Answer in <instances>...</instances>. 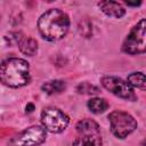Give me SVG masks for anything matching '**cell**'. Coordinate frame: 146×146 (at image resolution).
<instances>
[{
    "label": "cell",
    "mask_w": 146,
    "mask_h": 146,
    "mask_svg": "<svg viewBox=\"0 0 146 146\" xmlns=\"http://www.w3.org/2000/svg\"><path fill=\"white\" fill-rule=\"evenodd\" d=\"M70 27V18L60 9L51 8L43 13L38 21V29L42 38L48 41L63 39Z\"/></svg>",
    "instance_id": "6da1fadb"
},
{
    "label": "cell",
    "mask_w": 146,
    "mask_h": 146,
    "mask_svg": "<svg viewBox=\"0 0 146 146\" xmlns=\"http://www.w3.org/2000/svg\"><path fill=\"white\" fill-rule=\"evenodd\" d=\"M0 78L3 84L11 88H19L30 82V65L22 58H8L2 62Z\"/></svg>",
    "instance_id": "7a4b0ae2"
},
{
    "label": "cell",
    "mask_w": 146,
    "mask_h": 146,
    "mask_svg": "<svg viewBox=\"0 0 146 146\" xmlns=\"http://www.w3.org/2000/svg\"><path fill=\"white\" fill-rule=\"evenodd\" d=\"M76 137L73 146H102L99 125L91 119H83L75 125Z\"/></svg>",
    "instance_id": "3957f363"
},
{
    "label": "cell",
    "mask_w": 146,
    "mask_h": 146,
    "mask_svg": "<svg viewBox=\"0 0 146 146\" xmlns=\"http://www.w3.org/2000/svg\"><path fill=\"white\" fill-rule=\"evenodd\" d=\"M122 51L128 55L146 52V18L140 19L129 32L122 44Z\"/></svg>",
    "instance_id": "277c9868"
},
{
    "label": "cell",
    "mask_w": 146,
    "mask_h": 146,
    "mask_svg": "<svg viewBox=\"0 0 146 146\" xmlns=\"http://www.w3.org/2000/svg\"><path fill=\"white\" fill-rule=\"evenodd\" d=\"M108 121L112 133L120 139L129 136L137 129L138 125L136 119L131 114L123 111H113L112 113H110Z\"/></svg>",
    "instance_id": "5b68a950"
},
{
    "label": "cell",
    "mask_w": 146,
    "mask_h": 146,
    "mask_svg": "<svg viewBox=\"0 0 146 146\" xmlns=\"http://www.w3.org/2000/svg\"><path fill=\"white\" fill-rule=\"evenodd\" d=\"M41 122L46 130L58 133L66 129L68 125V116L56 107H46L41 112Z\"/></svg>",
    "instance_id": "8992f818"
},
{
    "label": "cell",
    "mask_w": 146,
    "mask_h": 146,
    "mask_svg": "<svg viewBox=\"0 0 146 146\" xmlns=\"http://www.w3.org/2000/svg\"><path fill=\"white\" fill-rule=\"evenodd\" d=\"M100 82L106 90H108L110 92H112L113 95L122 99L130 100V102H133L137 99V95L135 94L133 88L128 83V81H124L121 78L106 75L102 78Z\"/></svg>",
    "instance_id": "52a82bcc"
},
{
    "label": "cell",
    "mask_w": 146,
    "mask_h": 146,
    "mask_svg": "<svg viewBox=\"0 0 146 146\" xmlns=\"http://www.w3.org/2000/svg\"><path fill=\"white\" fill-rule=\"evenodd\" d=\"M47 138V130L40 125H32L17 136H15L11 140L13 146H38L42 144Z\"/></svg>",
    "instance_id": "ba28073f"
},
{
    "label": "cell",
    "mask_w": 146,
    "mask_h": 146,
    "mask_svg": "<svg viewBox=\"0 0 146 146\" xmlns=\"http://www.w3.org/2000/svg\"><path fill=\"white\" fill-rule=\"evenodd\" d=\"M98 7L105 15L110 17L121 18L125 14V9L116 1H100L98 2Z\"/></svg>",
    "instance_id": "9c48e42d"
},
{
    "label": "cell",
    "mask_w": 146,
    "mask_h": 146,
    "mask_svg": "<svg viewBox=\"0 0 146 146\" xmlns=\"http://www.w3.org/2000/svg\"><path fill=\"white\" fill-rule=\"evenodd\" d=\"M17 46L21 52L26 56H33L38 51V42L32 36H25L22 34L17 42Z\"/></svg>",
    "instance_id": "30bf717a"
},
{
    "label": "cell",
    "mask_w": 146,
    "mask_h": 146,
    "mask_svg": "<svg viewBox=\"0 0 146 146\" xmlns=\"http://www.w3.org/2000/svg\"><path fill=\"white\" fill-rule=\"evenodd\" d=\"M66 88V83L62 80H51V81H47L42 84L41 89L48 94V95H54V94H59L62 91H64Z\"/></svg>",
    "instance_id": "8fae6325"
},
{
    "label": "cell",
    "mask_w": 146,
    "mask_h": 146,
    "mask_svg": "<svg viewBox=\"0 0 146 146\" xmlns=\"http://www.w3.org/2000/svg\"><path fill=\"white\" fill-rule=\"evenodd\" d=\"M88 108L90 112L95 113V114H100L104 113L107 108H108V103L106 102V99L104 98H99V97H95L88 100Z\"/></svg>",
    "instance_id": "7c38bea8"
},
{
    "label": "cell",
    "mask_w": 146,
    "mask_h": 146,
    "mask_svg": "<svg viewBox=\"0 0 146 146\" xmlns=\"http://www.w3.org/2000/svg\"><path fill=\"white\" fill-rule=\"evenodd\" d=\"M128 83L132 88L146 90V75L141 72H132L128 75Z\"/></svg>",
    "instance_id": "4fadbf2b"
},
{
    "label": "cell",
    "mask_w": 146,
    "mask_h": 146,
    "mask_svg": "<svg viewBox=\"0 0 146 146\" xmlns=\"http://www.w3.org/2000/svg\"><path fill=\"white\" fill-rule=\"evenodd\" d=\"M76 91L83 95H95L99 92V89L89 82H82L76 87Z\"/></svg>",
    "instance_id": "5bb4252c"
},
{
    "label": "cell",
    "mask_w": 146,
    "mask_h": 146,
    "mask_svg": "<svg viewBox=\"0 0 146 146\" xmlns=\"http://www.w3.org/2000/svg\"><path fill=\"white\" fill-rule=\"evenodd\" d=\"M79 31H80V33H81L82 35H84L86 38L90 36L91 33H92V25H91L90 21H89V19H83V21H81L80 24H79Z\"/></svg>",
    "instance_id": "9a60e30c"
},
{
    "label": "cell",
    "mask_w": 146,
    "mask_h": 146,
    "mask_svg": "<svg viewBox=\"0 0 146 146\" xmlns=\"http://www.w3.org/2000/svg\"><path fill=\"white\" fill-rule=\"evenodd\" d=\"M34 111V105L32 103H29L26 106V113H32Z\"/></svg>",
    "instance_id": "2e32d148"
},
{
    "label": "cell",
    "mask_w": 146,
    "mask_h": 146,
    "mask_svg": "<svg viewBox=\"0 0 146 146\" xmlns=\"http://www.w3.org/2000/svg\"><path fill=\"white\" fill-rule=\"evenodd\" d=\"M125 3H127L128 6H133V7H136V6H139L141 2H140V1H138V2H129V1H127Z\"/></svg>",
    "instance_id": "e0dca14e"
},
{
    "label": "cell",
    "mask_w": 146,
    "mask_h": 146,
    "mask_svg": "<svg viewBox=\"0 0 146 146\" xmlns=\"http://www.w3.org/2000/svg\"><path fill=\"white\" fill-rule=\"evenodd\" d=\"M140 146H146V139H145V140H144V141L140 144Z\"/></svg>",
    "instance_id": "ac0fdd59"
}]
</instances>
